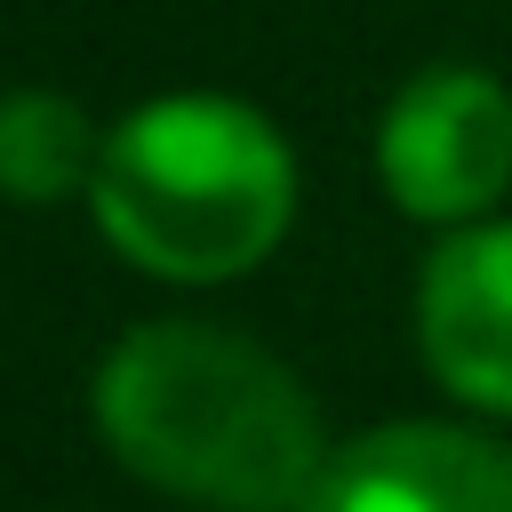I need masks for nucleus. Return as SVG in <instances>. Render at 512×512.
I'll return each mask as SVG.
<instances>
[{"label": "nucleus", "instance_id": "f257e3e1", "mask_svg": "<svg viewBox=\"0 0 512 512\" xmlns=\"http://www.w3.org/2000/svg\"><path fill=\"white\" fill-rule=\"evenodd\" d=\"M112 464L208 512H304L336 440L304 376L216 320H136L88 376Z\"/></svg>", "mask_w": 512, "mask_h": 512}, {"label": "nucleus", "instance_id": "f03ea898", "mask_svg": "<svg viewBox=\"0 0 512 512\" xmlns=\"http://www.w3.org/2000/svg\"><path fill=\"white\" fill-rule=\"evenodd\" d=\"M88 216L120 264L168 288L256 272L296 224V152L272 112L224 88L144 96L104 128Z\"/></svg>", "mask_w": 512, "mask_h": 512}, {"label": "nucleus", "instance_id": "7ed1b4c3", "mask_svg": "<svg viewBox=\"0 0 512 512\" xmlns=\"http://www.w3.org/2000/svg\"><path fill=\"white\" fill-rule=\"evenodd\" d=\"M376 176L400 216L472 232L512 192V88L480 64H424L376 112Z\"/></svg>", "mask_w": 512, "mask_h": 512}, {"label": "nucleus", "instance_id": "20e7f679", "mask_svg": "<svg viewBox=\"0 0 512 512\" xmlns=\"http://www.w3.org/2000/svg\"><path fill=\"white\" fill-rule=\"evenodd\" d=\"M304 512H512V448L472 424H368L336 440Z\"/></svg>", "mask_w": 512, "mask_h": 512}, {"label": "nucleus", "instance_id": "39448f33", "mask_svg": "<svg viewBox=\"0 0 512 512\" xmlns=\"http://www.w3.org/2000/svg\"><path fill=\"white\" fill-rule=\"evenodd\" d=\"M416 352L448 400L512 416V216L448 232L416 272Z\"/></svg>", "mask_w": 512, "mask_h": 512}, {"label": "nucleus", "instance_id": "423d86ee", "mask_svg": "<svg viewBox=\"0 0 512 512\" xmlns=\"http://www.w3.org/2000/svg\"><path fill=\"white\" fill-rule=\"evenodd\" d=\"M104 160V128L56 96V88H0V200L16 208H56V200H88Z\"/></svg>", "mask_w": 512, "mask_h": 512}]
</instances>
